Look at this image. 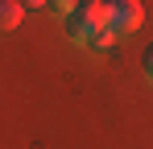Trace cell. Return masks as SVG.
<instances>
[{"mask_svg": "<svg viewBox=\"0 0 153 149\" xmlns=\"http://www.w3.org/2000/svg\"><path fill=\"white\" fill-rule=\"evenodd\" d=\"M66 29L87 46H112V13L108 0H79V8L66 17Z\"/></svg>", "mask_w": 153, "mask_h": 149, "instance_id": "cell-1", "label": "cell"}, {"mask_svg": "<svg viewBox=\"0 0 153 149\" xmlns=\"http://www.w3.org/2000/svg\"><path fill=\"white\" fill-rule=\"evenodd\" d=\"M145 74H149V79H153V46L145 50Z\"/></svg>", "mask_w": 153, "mask_h": 149, "instance_id": "cell-5", "label": "cell"}, {"mask_svg": "<svg viewBox=\"0 0 153 149\" xmlns=\"http://www.w3.org/2000/svg\"><path fill=\"white\" fill-rule=\"evenodd\" d=\"M21 17H25V4H21V0H0V33L17 29Z\"/></svg>", "mask_w": 153, "mask_h": 149, "instance_id": "cell-3", "label": "cell"}, {"mask_svg": "<svg viewBox=\"0 0 153 149\" xmlns=\"http://www.w3.org/2000/svg\"><path fill=\"white\" fill-rule=\"evenodd\" d=\"M108 13H112V33H132L145 21L141 0H108Z\"/></svg>", "mask_w": 153, "mask_h": 149, "instance_id": "cell-2", "label": "cell"}, {"mask_svg": "<svg viewBox=\"0 0 153 149\" xmlns=\"http://www.w3.org/2000/svg\"><path fill=\"white\" fill-rule=\"evenodd\" d=\"M46 8H50V13H58V17H71V13L79 8V0H50Z\"/></svg>", "mask_w": 153, "mask_h": 149, "instance_id": "cell-4", "label": "cell"}, {"mask_svg": "<svg viewBox=\"0 0 153 149\" xmlns=\"http://www.w3.org/2000/svg\"><path fill=\"white\" fill-rule=\"evenodd\" d=\"M21 4H25V8H46L50 0H21Z\"/></svg>", "mask_w": 153, "mask_h": 149, "instance_id": "cell-6", "label": "cell"}]
</instances>
